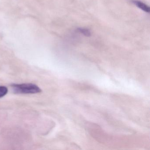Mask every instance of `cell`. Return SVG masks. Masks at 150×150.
<instances>
[{"label": "cell", "mask_w": 150, "mask_h": 150, "mask_svg": "<svg viewBox=\"0 0 150 150\" xmlns=\"http://www.w3.org/2000/svg\"><path fill=\"white\" fill-rule=\"evenodd\" d=\"M11 86L15 93L20 94L38 93L42 91L38 86L31 83L14 84L12 85Z\"/></svg>", "instance_id": "obj_1"}, {"label": "cell", "mask_w": 150, "mask_h": 150, "mask_svg": "<svg viewBox=\"0 0 150 150\" xmlns=\"http://www.w3.org/2000/svg\"><path fill=\"white\" fill-rule=\"evenodd\" d=\"M78 31L80 33L84 35L87 37H89L91 36V33L89 30L84 28H79L77 29Z\"/></svg>", "instance_id": "obj_3"}, {"label": "cell", "mask_w": 150, "mask_h": 150, "mask_svg": "<svg viewBox=\"0 0 150 150\" xmlns=\"http://www.w3.org/2000/svg\"><path fill=\"white\" fill-rule=\"evenodd\" d=\"M8 89L5 86H0V98L4 97L7 94Z\"/></svg>", "instance_id": "obj_4"}, {"label": "cell", "mask_w": 150, "mask_h": 150, "mask_svg": "<svg viewBox=\"0 0 150 150\" xmlns=\"http://www.w3.org/2000/svg\"><path fill=\"white\" fill-rule=\"evenodd\" d=\"M133 2L137 7L144 11V12L147 13H150V7L144 3L140 1H134Z\"/></svg>", "instance_id": "obj_2"}]
</instances>
